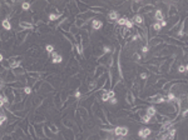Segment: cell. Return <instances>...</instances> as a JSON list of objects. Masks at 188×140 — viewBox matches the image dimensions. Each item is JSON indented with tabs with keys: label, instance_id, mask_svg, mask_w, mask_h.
Listing matches in <instances>:
<instances>
[{
	"label": "cell",
	"instance_id": "6da1fadb",
	"mask_svg": "<svg viewBox=\"0 0 188 140\" xmlns=\"http://www.w3.org/2000/svg\"><path fill=\"white\" fill-rule=\"evenodd\" d=\"M145 101H148V103H150V104H159L161 105V104L165 103V96L161 95V94H154V95L147 96Z\"/></svg>",
	"mask_w": 188,
	"mask_h": 140
},
{
	"label": "cell",
	"instance_id": "7a4b0ae2",
	"mask_svg": "<svg viewBox=\"0 0 188 140\" xmlns=\"http://www.w3.org/2000/svg\"><path fill=\"white\" fill-rule=\"evenodd\" d=\"M113 134L115 135L117 138H124V137H127L128 134H129V128L126 126V125H123V126H115V128H113Z\"/></svg>",
	"mask_w": 188,
	"mask_h": 140
},
{
	"label": "cell",
	"instance_id": "3957f363",
	"mask_svg": "<svg viewBox=\"0 0 188 140\" xmlns=\"http://www.w3.org/2000/svg\"><path fill=\"white\" fill-rule=\"evenodd\" d=\"M9 60V64H10V69H16V68H19L21 65V56H13V58H9L8 59Z\"/></svg>",
	"mask_w": 188,
	"mask_h": 140
},
{
	"label": "cell",
	"instance_id": "277c9868",
	"mask_svg": "<svg viewBox=\"0 0 188 140\" xmlns=\"http://www.w3.org/2000/svg\"><path fill=\"white\" fill-rule=\"evenodd\" d=\"M150 134H152V129H150V128H141V129L138 130V137L143 140L148 139Z\"/></svg>",
	"mask_w": 188,
	"mask_h": 140
},
{
	"label": "cell",
	"instance_id": "5b68a950",
	"mask_svg": "<svg viewBox=\"0 0 188 140\" xmlns=\"http://www.w3.org/2000/svg\"><path fill=\"white\" fill-rule=\"evenodd\" d=\"M77 113H78V115L80 116V119L83 120V122H88V119H89V113L88 110L84 108V107H79L77 109Z\"/></svg>",
	"mask_w": 188,
	"mask_h": 140
},
{
	"label": "cell",
	"instance_id": "8992f818",
	"mask_svg": "<svg viewBox=\"0 0 188 140\" xmlns=\"http://www.w3.org/2000/svg\"><path fill=\"white\" fill-rule=\"evenodd\" d=\"M19 28H20V30H34L35 26H34L30 21L21 20V21H19Z\"/></svg>",
	"mask_w": 188,
	"mask_h": 140
},
{
	"label": "cell",
	"instance_id": "52a82bcc",
	"mask_svg": "<svg viewBox=\"0 0 188 140\" xmlns=\"http://www.w3.org/2000/svg\"><path fill=\"white\" fill-rule=\"evenodd\" d=\"M132 21H133V24H137L139 28L144 26V18H143V15H141V14H135L134 16L132 18Z\"/></svg>",
	"mask_w": 188,
	"mask_h": 140
},
{
	"label": "cell",
	"instance_id": "ba28073f",
	"mask_svg": "<svg viewBox=\"0 0 188 140\" xmlns=\"http://www.w3.org/2000/svg\"><path fill=\"white\" fill-rule=\"evenodd\" d=\"M63 139L64 140H75L74 131L70 129H65V131H63Z\"/></svg>",
	"mask_w": 188,
	"mask_h": 140
},
{
	"label": "cell",
	"instance_id": "9c48e42d",
	"mask_svg": "<svg viewBox=\"0 0 188 140\" xmlns=\"http://www.w3.org/2000/svg\"><path fill=\"white\" fill-rule=\"evenodd\" d=\"M34 125V129H35V134H36V138L39 139H45V135H44V130H43V126H40L39 124L35 125V124H33Z\"/></svg>",
	"mask_w": 188,
	"mask_h": 140
},
{
	"label": "cell",
	"instance_id": "30bf717a",
	"mask_svg": "<svg viewBox=\"0 0 188 140\" xmlns=\"http://www.w3.org/2000/svg\"><path fill=\"white\" fill-rule=\"evenodd\" d=\"M153 10H154L153 5H150V4H147V5H143L141 8V10H139V14H141V15H143V14H150Z\"/></svg>",
	"mask_w": 188,
	"mask_h": 140
},
{
	"label": "cell",
	"instance_id": "8fae6325",
	"mask_svg": "<svg viewBox=\"0 0 188 140\" xmlns=\"http://www.w3.org/2000/svg\"><path fill=\"white\" fill-rule=\"evenodd\" d=\"M26 38H28V31H25V30H23V31L16 33V40H18V44H19V43L23 44V43L25 41Z\"/></svg>",
	"mask_w": 188,
	"mask_h": 140
},
{
	"label": "cell",
	"instance_id": "7c38bea8",
	"mask_svg": "<svg viewBox=\"0 0 188 140\" xmlns=\"http://www.w3.org/2000/svg\"><path fill=\"white\" fill-rule=\"evenodd\" d=\"M144 5L142 1H132L130 3V11H134V13H138L139 10H141V8Z\"/></svg>",
	"mask_w": 188,
	"mask_h": 140
},
{
	"label": "cell",
	"instance_id": "4fadbf2b",
	"mask_svg": "<svg viewBox=\"0 0 188 140\" xmlns=\"http://www.w3.org/2000/svg\"><path fill=\"white\" fill-rule=\"evenodd\" d=\"M92 29L93 30H100L102 28H103V23H102V20H99V19H92Z\"/></svg>",
	"mask_w": 188,
	"mask_h": 140
},
{
	"label": "cell",
	"instance_id": "5bb4252c",
	"mask_svg": "<svg viewBox=\"0 0 188 140\" xmlns=\"http://www.w3.org/2000/svg\"><path fill=\"white\" fill-rule=\"evenodd\" d=\"M119 18H120V15H119V13L117 10L109 11V14H108V20H109V23H110V21H117Z\"/></svg>",
	"mask_w": 188,
	"mask_h": 140
},
{
	"label": "cell",
	"instance_id": "9a60e30c",
	"mask_svg": "<svg viewBox=\"0 0 188 140\" xmlns=\"http://www.w3.org/2000/svg\"><path fill=\"white\" fill-rule=\"evenodd\" d=\"M154 19H156V21H162L164 20V14H163V10L162 9H154Z\"/></svg>",
	"mask_w": 188,
	"mask_h": 140
},
{
	"label": "cell",
	"instance_id": "2e32d148",
	"mask_svg": "<svg viewBox=\"0 0 188 140\" xmlns=\"http://www.w3.org/2000/svg\"><path fill=\"white\" fill-rule=\"evenodd\" d=\"M105 73V68L104 66H98L95 70H94V80H97V79H99L102 75H104Z\"/></svg>",
	"mask_w": 188,
	"mask_h": 140
},
{
	"label": "cell",
	"instance_id": "e0dca14e",
	"mask_svg": "<svg viewBox=\"0 0 188 140\" xmlns=\"http://www.w3.org/2000/svg\"><path fill=\"white\" fill-rule=\"evenodd\" d=\"M13 73H14V75L18 79V78H20V76H24V75H26V70L24 69V68L19 66V68H16V69H13Z\"/></svg>",
	"mask_w": 188,
	"mask_h": 140
},
{
	"label": "cell",
	"instance_id": "ac0fdd59",
	"mask_svg": "<svg viewBox=\"0 0 188 140\" xmlns=\"http://www.w3.org/2000/svg\"><path fill=\"white\" fill-rule=\"evenodd\" d=\"M162 41H163V40H162L161 38L156 36V38H153L152 40H149L147 44H148V46H149V48H154V46H157V45H161V44H162Z\"/></svg>",
	"mask_w": 188,
	"mask_h": 140
},
{
	"label": "cell",
	"instance_id": "d6986e66",
	"mask_svg": "<svg viewBox=\"0 0 188 140\" xmlns=\"http://www.w3.org/2000/svg\"><path fill=\"white\" fill-rule=\"evenodd\" d=\"M168 16L169 18H174V16H178V10H177V8L171 4L168 8Z\"/></svg>",
	"mask_w": 188,
	"mask_h": 140
},
{
	"label": "cell",
	"instance_id": "ffe728a7",
	"mask_svg": "<svg viewBox=\"0 0 188 140\" xmlns=\"http://www.w3.org/2000/svg\"><path fill=\"white\" fill-rule=\"evenodd\" d=\"M1 26L5 31H11V30H13V25H11L10 20H8V19H4L1 21Z\"/></svg>",
	"mask_w": 188,
	"mask_h": 140
},
{
	"label": "cell",
	"instance_id": "44dd1931",
	"mask_svg": "<svg viewBox=\"0 0 188 140\" xmlns=\"http://www.w3.org/2000/svg\"><path fill=\"white\" fill-rule=\"evenodd\" d=\"M126 100H127V104H129V105H133L134 104V94H133V92H132V90H128V92H127Z\"/></svg>",
	"mask_w": 188,
	"mask_h": 140
},
{
	"label": "cell",
	"instance_id": "7402d4cb",
	"mask_svg": "<svg viewBox=\"0 0 188 140\" xmlns=\"http://www.w3.org/2000/svg\"><path fill=\"white\" fill-rule=\"evenodd\" d=\"M176 83H178V81H165V84L162 86V90H163L164 93H169L171 92V89H172V86L174 85Z\"/></svg>",
	"mask_w": 188,
	"mask_h": 140
},
{
	"label": "cell",
	"instance_id": "603a6c76",
	"mask_svg": "<svg viewBox=\"0 0 188 140\" xmlns=\"http://www.w3.org/2000/svg\"><path fill=\"white\" fill-rule=\"evenodd\" d=\"M157 113H158V111H157V108H156V107H152V105H150V107H147V108H145V114L149 115L150 118H153V116L156 115Z\"/></svg>",
	"mask_w": 188,
	"mask_h": 140
},
{
	"label": "cell",
	"instance_id": "cb8c5ba5",
	"mask_svg": "<svg viewBox=\"0 0 188 140\" xmlns=\"http://www.w3.org/2000/svg\"><path fill=\"white\" fill-rule=\"evenodd\" d=\"M62 15H63V13H62V11H58V10H56V13H50V14H49V20H50V21H55V20H58V19H60V16H62Z\"/></svg>",
	"mask_w": 188,
	"mask_h": 140
},
{
	"label": "cell",
	"instance_id": "d4e9b609",
	"mask_svg": "<svg viewBox=\"0 0 188 140\" xmlns=\"http://www.w3.org/2000/svg\"><path fill=\"white\" fill-rule=\"evenodd\" d=\"M98 89V83H97V80H92L89 83V85H88V94H90V93H93L94 90H97Z\"/></svg>",
	"mask_w": 188,
	"mask_h": 140
},
{
	"label": "cell",
	"instance_id": "484cf974",
	"mask_svg": "<svg viewBox=\"0 0 188 140\" xmlns=\"http://www.w3.org/2000/svg\"><path fill=\"white\" fill-rule=\"evenodd\" d=\"M74 49L77 50V53L79 55L83 58V55H84V46L82 45V43H78V44H74Z\"/></svg>",
	"mask_w": 188,
	"mask_h": 140
},
{
	"label": "cell",
	"instance_id": "4316f807",
	"mask_svg": "<svg viewBox=\"0 0 188 140\" xmlns=\"http://www.w3.org/2000/svg\"><path fill=\"white\" fill-rule=\"evenodd\" d=\"M85 24H86V21L83 20V19H80V18H78V16H77V19H75V21H74V25L77 26L78 29H82Z\"/></svg>",
	"mask_w": 188,
	"mask_h": 140
},
{
	"label": "cell",
	"instance_id": "83f0119b",
	"mask_svg": "<svg viewBox=\"0 0 188 140\" xmlns=\"http://www.w3.org/2000/svg\"><path fill=\"white\" fill-rule=\"evenodd\" d=\"M28 134L32 135V139H38L36 138V134H35V129H34V125L33 124H28Z\"/></svg>",
	"mask_w": 188,
	"mask_h": 140
},
{
	"label": "cell",
	"instance_id": "f1b7e54d",
	"mask_svg": "<svg viewBox=\"0 0 188 140\" xmlns=\"http://www.w3.org/2000/svg\"><path fill=\"white\" fill-rule=\"evenodd\" d=\"M6 122H8V115L3 110H0V126H3Z\"/></svg>",
	"mask_w": 188,
	"mask_h": 140
},
{
	"label": "cell",
	"instance_id": "f546056e",
	"mask_svg": "<svg viewBox=\"0 0 188 140\" xmlns=\"http://www.w3.org/2000/svg\"><path fill=\"white\" fill-rule=\"evenodd\" d=\"M48 129L50 130V133H51L53 135L59 134V129H58V126L54 125V124H49V125H48Z\"/></svg>",
	"mask_w": 188,
	"mask_h": 140
},
{
	"label": "cell",
	"instance_id": "4dcf8cb0",
	"mask_svg": "<svg viewBox=\"0 0 188 140\" xmlns=\"http://www.w3.org/2000/svg\"><path fill=\"white\" fill-rule=\"evenodd\" d=\"M62 99H60V94H56L55 98H54V105L56 108H62Z\"/></svg>",
	"mask_w": 188,
	"mask_h": 140
},
{
	"label": "cell",
	"instance_id": "1f68e13d",
	"mask_svg": "<svg viewBox=\"0 0 188 140\" xmlns=\"http://www.w3.org/2000/svg\"><path fill=\"white\" fill-rule=\"evenodd\" d=\"M62 33H63V35L65 36L67 39L69 40V41H70L71 44H74V43H75V36H74V35H71L70 33H64V31H62Z\"/></svg>",
	"mask_w": 188,
	"mask_h": 140
},
{
	"label": "cell",
	"instance_id": "d6a6232c",
	"mask_svg": "<svg viewBox=\"0 0 188 140\" xmlns=\"http://www.w3.org/2000/svg\"><path fill=\"white\" fill-rule=\"evenodd\" d=\"M152 29H153L156 33H159L161 30H162V26H161L159 23L156 21V23H153V24H152Z\"/></svg>",
	"mask_w": 188,
	"mask_h": 140
},
{
	"label": "cell",
	"instance_id": "836d02e7",
	"mask_svg": "<svg viewBox=\"0 0 188 140\" xmlns=\"http://www.w3.org/2000/svg\"><path fill=\"white\" fill-rule=\"evenodd\" d=\"M53 64H62L63 63V56L62 55H56L54 59H51Z\"/></svg>",
	"mask_w": 188,
	"mask_h": 140
},
{
	"label": "cell",
	"instance_id": "e575fe53",
	"mask_svg": "<svg viewBox=\"0 0 188 140\" xmlns=\"http://www.w3.org/2000/svg\"><path fill=\"white\" fill-rule=\"evenodd\" d=\"M127 20H128V19H127L126 16H122V18H119L115 23H117V24H118L119 26H124V25H126V23H127Z\"/></svg>",
	"mask_w": 188,
	"mask_h": 140
},
{
	"label": "cell",
	"instance_id": "d590c367",
	"mask_svg": "<svg viewBox=\"0 0 188 140\" xmlns=\"http://www.w3.org/2000/svg\"><path fill=\"white\" fill-rule=\"evenodd\" d=\"M100 100L103 103H107L109 100V96H108V92H102V95H100Z\"/></svg>",
	"mask_w": 188,
	"mask_h": 140
},
{
	"label": "cell",
	"instance_id": "8d00e7d4",
	"mask_svg": "<svg viewBox=\"0 0 188 140\" xmlns=\"http://www.w3.org/2000/svg\"><path fill=\"white\" fill-rule=\"evenodd\" d=\"M141 51H142V54L144 55V56H145L147 54H148V51H149V46H148V44L145 43L144 45H143V46L141 48Z\"/></svg>",
	"mask_w": 188,
	"mask_h": 140
},
{
	"label": "cell",
	"instance_id": "74e56055",
	"mask_svg": "<svg viewBox=\"0 0 188 140\" xmlns=\"http://www.w3.org/2000/svg\"><path fill=\"white\" fill-rule=\"evenodd\" d=\"M43 130H44V135H45V138H48V139H49V138H51V137H53V134L50 133V130L48 129V125H47V126H44V128H43Z\"/></svg>",
	"mask_w": 188,
	"mask_h": 140
},
{
	"label": "cell",
	"instance_id": "f35d334b",
	"mask_svg": "<svg viewBox=\"0 0 188 140\" xmlns=\"http://www.w3.org/2000/svg\"><path fill=\"white\" fill-rule=\"evenodd\" d=\"M23 92H24V94L25 95H30V94L33 93V89L30 88V86H28V85H25L24 88H23Z\"/></svg>",
	"mask_w": 188,
	"mask_h": 140
},
{
	"label": "cell",
	"instance_id": "ab89813d",
	"mask_svg": "<svg viewBox=\"0 0 188 140\" xmlns=\"http://www.w3.org/2000/svg\"><path fill=\"white\" fill-rule=\"evenodd\" d=\"M126 29H128V30H133V26H134V24H133V21L132 20H127V23H126Z\"/></svg>",
	"mask_w": 188,
	"mask_h": 140
},
{
	"label": "cell",
	"instance_id": "60d3db41",
	"mask_svg": "<svg viewBox=\"0 0 188 140\" xmlns=\"http://www.w3.org/2000/svg\"><path fill=\"white\" fill-rule=\"evenodd\" d=\"M149 70L154 74H159V68L156 66V65H149Z\"/></svg>",
	"mask_w": 188,
	"mask_h": 140
},
{
	"label": "cell",
	"instance_id": "b9f144b4",
	"mask_svg": "<svg viewBox=\"0 0 188 140\" xmlns=\"http://www.w3.org/2000/svg\"><path fill=\"white\" fill-rule=\"evenodd\" d=\"M139 78H141L143 81H145L147 79L149 78V73H147V71H143V73H141V75H139Z\"/></svg>",
	"mask_w": 188,
	"mask_h": 140
},
{
	"label": "cell",
	"instance_id": "7bdbcfd3",
	"mask_svg": "<svg viewBox=\"0 0 188 140\" xmlns=\"http://www.w3.org/2000/svg\"><path fill=\"white\" fill-rule=\"evenodd\" d=\"M45 50H47L48 54H51L53 51H54V45H51V44H48L47 46H45Z\"/></svg>",
	"mask_w": 188,
	"mask_h": 140
},
{
	"label": "cell",
	"instance_id": "ee69618b",
	"mask_svg": "<svg viewBox=\"0 0 188 140\" xmlns=\"http://www.w3.org/2000/svg\"><path fill=\"white\" fill-rule=\"evenodd\" d=\"M178 73H187V65H179L178 66Z\"/></svg>",
	"mask_w": 188,
	"mask_h": 140
},
{
	"label": "cell",
	"instance_id": "f6af8a7d",
	"mask_svg": "<svg viewBox=\"0 0 188 140\" xmlns=\"http://www.w3.org/2000/svg\"><path fill=\"white\" fill-rule=\"evenodd\" d=\"M29 9H30V3H23L21 4V10L26 11V10H29Z\"/></svg>",
	"mask_w": 188,
	"mask_h": 140
},
{
	"label": "cell",
	"instance_id": "bcb514c9",
	"mask_svg": "<svg viewBox=\"0 0 188 140\" xmlns=\"http://www.w3.org/2000/svg\"><path fill=\"white\" fill-rule=\"evenodd\" d=\"M108 101H109V104H110V105H115V104H118V99H117L115 96H114V98H110V99H109Z\"/></svg>",
	"mask_w": 188,
	"mask_h": 140
},
{
	"label": "cell",
	"instance_id": "7dc6e473",
	"mask_svg": "<svg viewBox=\"0 0 188 140\" xmlns=\"http://www.w3.org/2000/svg\"><path fill=\"white\" fill-rule=\"evenodd\" d=\"M108 96H109V99L110 98H114L115 96V92L113 89H110V90H108Z\"/></svg>",
	"mask_w": 188,
	"mask_h": 140
},
{
	"label": "cell",
	"instance_id": "c3c4849f",
	"mask_svg": "<svg viewBox=\"0 0 188 140\" xmlns=\"http://www.w3.org/2000/svg\"><path fill=\"white\" fill-rule=\"evenodd\" d=\"M187 109H183V111H182V114H180V113H179V116H180V118H182V119H186V116H187Z\"/></svg>",
	"mask_w": 188,
	"mask_h": 140
},
{
	"label": "cell",
	"instance_id": "681fc988",
	"mask_svg": "<svg viewBox=\"0 0 188 140\" xmlns=\"http://www.w3.org/2000/svg\"><path fill=\"white\" fill-rule=\"evenodd\" d=\"M86 140H99V135H95V134H94V135H90V137L86 139Z\"/></svg>",
	"mask_w": 188,
	"mask_h": 140
},
{
	"label": "cell",
	"instance_id": "f907efd6",
	"mask_svg": "<svg viewBox=\"0 0 188 140\" xmlns=\"http://www.w3.org/2000/svg\"><path fill=\"white\" fill-rule=\"evenodd\" d=\"M74 98H75V99H80V98H82V93L80 92H79V90H77V92H75V94H74Z\"/></svg>",
	"mask_w": 188,
	"mask_h": 140
},
{
	"label": "cell",
	"instance_id": "816d5d0a",
	"mask_svg": "<svg viewBox=\"0 0 188 140\" xmlns=\"http://www.w3.org/2000/svg\"><path fill=\"white\" fill-rule=\"evenodd\" d=\"M133 58H134L135 60H142V55L139 54V53H135V54L133 55Z\"/></svg>",
	"mask_w": 188,
	"mask_h": 140
},
{
	"label": "cell",
	"instance_id": "f5cc1de1",
	"mask_svg": "<svg viewBox=\"0 0 188 140\" xmlns=\"http://www.w3.org/2000/svg\"><path fill=\"white\" fill-rule=\"evenodd\" d=\"M56 55H59V54H58V53H56V51H53L51 54H49V56H50V60H51V59H54Z\"/></svg>",
	"mask_w": 188,
	"mask_h": 140
},
{
	"label": "cell",
	"instance_id": "db71d44e",
	"mask_svg": "<svg viewBox=\"0 0 188 140\" xmlns=\"http://www.w3.org/2000/svg\"><path fill=\"white\" fill-rule=\"evenodd\" d=\"M159 24H161V26H162V28H163V26H167V24H168V23L165 21V20H162V21H159Z\"/></svg>",
	"mask_w": 188,
	"mask_h": 140
},
{
	"label": "cell",
	"instance_id": "11a10c76",
	"mask_svg": "<svg viewBox=\"0 0 188 140\" xmlns=\"http://www.w3.org/2000/svg\"><path fill=\"white\" fill-rule=\"evenodd\" d=\"M1 140H11V137H10V135H8V134H6L5 137H3V138H1Z\"/></svg>",
	"mask_w": 188,
	"mask_h": 140
},
{
	"label": "cell",
	"instance_id": "9f6ffc18",
	"mask_svg": "<svg viewBox=\"0 0 188 140\" xmlns=\"http://www.w3.org/2000/svg\"><path fill=\"white\" fill-rule=\"evenodd\" d=\"M3 60H4V56H3V54H1V53H0V64H1V61H3Z\"/></svg>",
	"mask_w": 188,
	"mask_h": 140
}]
</instances>
